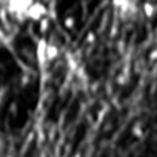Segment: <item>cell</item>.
Here are the masks:
<instances>
[{
	"label": "cell",
	"mask_w": 157,
	"mask_h": 157,
	"mask_svg": "<svg viewBox=\"0 0 157 157\" xmlns=\"http://www.w3.org/2000/svg\"><path fill=\"white\" fill-rule=\"evenodd\" d=\"M36 0H8V13L19 20H25L28 10L34 5Z\"/></svg>",
	"instance_id": "6da1fadb"
},
{
	"label": "cell",
	"mask_w": 157,
	"mask_h": 157,
	"mask_svg": "<svg viewBox=\"0 0 157 157\" xmlns=\"http://www.w3.org/2000/svg\"><path fill=\"white\" fill-rule=\"evenodd\" d=\"M45 17H48V8L45 6V3L36 0L34 5L28 10L26 16H25V20H31V22H42Z\"/></svg>",
	"instance_id": "7a4b0ae2"
},
{
	"label": "cell",
	"mask_w": 157,
	"mask_h": 157,
	"mask_svg": "<svg viewBox=\"0 0 157 157\" xmlns=\"http://www.w3.org/2000/svg\"><path fill=\"white\" fill-rule=\"evenodd\" d=\"M46 46H48V42L45 39H40L37 42V48H36V56H37V60L40 65H43L46 60Z\"/></svg>",
	"instance_id": "3957f363"
},
{
	"label": "cell",
	"mask_w": 157,
	"mask_h": 157,
	"mask_svg": "<svg viewBox=\"0 0 157 157\" xmlns=\"http://www.w3.org/2000/svg\"><path fill=\"white\" fill-rule=\"evenodd\" d=\"M57 56H59V48L54 43H49L48 42V46H46V60L48 62H52V60L57 59Z\"/></svg>",
	"instance_id": "277c9868"
},
{
	"label": "cell",
	"mask_w": 157,
	"mask_h": 157,
	"mask_svg": "<svg viewBox=\"0 0 157 157\" xmlns=\"http://www.w3.org/2000/svg\"><path fill=\"white\" fill-rule=\"evenodd\" d=\"M143 13H145V16H146L148 19H151V17L154 16V13H155L154 5H152L151 2H145V3H143Z\"/></svg>",
	"instance_id": "5b68a950"
},
{
	"label": "cell",
	"mask_w": 157,
	"mask_h": 157,
	"mask_svg": "<svg viewBox=\"0 0 157 157\" xmlns=\"http://www.w3.org/2000/svg\"><path fill=\"white\" fill-rule=\"evenodd\" d=\"M113 5L116 8L122 10V11H126L129 8V2H128V0H113Z\"/></svg>",
	"instance_id": "8992f818"
},
{
	"label": "cell",
	"mask_w": 157,
	"mask_h": 157,
	"mask_svg": "<svg viewBox=\"0 0 157 157\" xmlns=\"http://www.w3.org/2000/svg\"><path fill=\"white\" fill-rule=\"evenodd\" d=\"M63 25H65L66 29H72V28L75 26V19L69 16V17H66V19L63 20Z\"/></svg>",
	"instance_id": "52a82bcc"
},
{
	"label": "cell",
	"mask_w": 157,
	"mask_h": 157,
	"mask_svg": "<svg viewBox=\"0 0 157 157\" xmlns=\"http://www.w3.org/2000/svg\"><path fill=\"white\" fill-rule=\"evenodd\" d=\"M132 136H134V137H137V139H140V137L143 136V129H142V126H140V125L132 126Z\"/></svg>",
	"instance_id": "ba28073f"
},
{
	"label": "cell",
	"mask_w": 157,
	"mask_h": 157,
	"mask_svg": "<svg viewBox=\"0 0 157 157\" xmlns=\"http://www.w3.org/2000/svg\"><path fill=\"white\" fill-rule=\"evenodd\" d=\"M149 60H152V62H157V46L149 52Z\"/></svg>",
	"instance_id": "9c48e42d"
},
{
	"label": "cell",
	"mask_w": 157,
	"mask_h": 157,
	"mask_svg": "<svg viewBox=\"0 0 157 157\" xmlns=\"http://www.w3.org/2000/svg\"><path fill=\"white\" fill-rule=\"evenodd\" d=\"M86 42H88V43H93V42H94V34H93V33H90V34H88Z\"/></svg>",
	"instance_id": "30bf717a"
},
{
	"label": "cell",
	"mask_w": 157,
	"mask_h": 157,
	"mask_svg": "<svg viewBox=\"0 0 157 157\" xmlns=\"http://www.w3.org/2000/svg\"><path fill=\"white\" fill-rule=\"evenodd\" d=\"M2 100H3V94L0 93V105H2Z\"/></svg>",
	"instance_id": "8fae6325"
},
{
	"label": "cell",
	"mask_w": 157,
	"mask_h": 157,
	"mask_svg": "<svg viewBox=\"0 0 157 157\" xmlns=\"http://www.w3.org/2000/svg\"><path fill=\"white\" fill-rule=\"evenodd\" d=\"M74 157H82V155H80V152H77V154H75Z\"/></svg>",
	"instance_id": "7c38bea8"
}]
</instances>
